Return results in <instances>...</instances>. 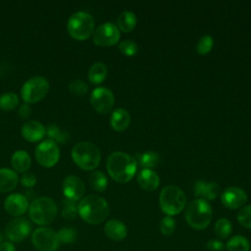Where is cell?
I'll use <instances>...</instances> for the list:
<instances>
[{
  "instance_id": "1",
  "label": "cell",
  "mask_w": 251,
  "mask_h": 251,
  "mask_svg": "<svg viewBox=\"0 0 251 251\" xmlns=\"http://www.w3.org/2000/svg\"><path fill=\"white\" fill-rule=\"evenodd\" d=\"M107 171L117 182L129 181L136 172V161L124 152H113L107 158Z\"/></svg>"
},
{
  "instance_id": "2",
  "label": "cell",
  "mask_w": 251,
  "mask_h": 251,
  "mask_svg": "<svg viewBox=\"0 0 251 251\" xmlns=\"http://www.w3.org/2000/svg\"><path fill=\"white\" fill-rule=\"evenodd\" d=\"M79 217L90 225H98L106 220L109 215V205L107 201L98 195H88L78 203Z\"/></svg>"
},
{
  "instance_id": "3",
  "label": "cell",
  "mask_w": 251,
  "mask_h": 251,
  "mask_svg": "<svg viewBox=\"0 0 251 251\" xmlns=\"http://www.w3.org/2000/svg\"><path fill=\"white\" fill-rule=\"evenodd\" d=\"M185 220L187 224L195 229L206 228L213 217L211 205L203 199H195L189 202L185 208Z\"/></svg>"
},
{
  "instance_id": "4",
  "label": "cell",
  "mask_w": 251,
  "mask_h": 251,
  "mask_svg": "<svg viewBox=\"0 0 251 251\" xmlns=\"http://www.w3.org/2000/svg\"><path fill=\"white\" fill-rule=\"evenodd\" d=\"M72 158L77 167L84 171L94 170L100 163L101 154L96 145L82 141L76 143L72 149Z\"/></svg>"
},
{
  "instance_id": "5",
  "label": "cell",
  "mask_w": 251,
  "mask_h": 251,
  "mask_svg": "<svg viewBox=\"0 0 251 251\" xmlns=\"http://www.w3.org/2000/svg\"><path fill=\"white\" fill-rule=\"evenodd\" d=\"M159 204L161 210L167 216H175L179 214L185 207L186 197L184 192L176 185H168L164 187L159 196Z\"/></svg>"
},
{
  "instance_id": "6",
  "label": "cell",
  "mask_w": 251,
  "mask_h": 251,
  "mask_svg": "<svg viewBox=\"0 0 251 251\" xmlns=\"http://www.w3.org/2000/svg\"><path fill=\"white\" fill-rule=\"evenodd\" d=\"M57 205L49 197H39L34 199L28 207V215L31 221L39 226L51 224L57 216Z\"/></svg>"
},
{
  "instance_id": "7",
  "label": "cell",
  "mask_w": 251,
  "mask_h": 251,
  "mask_svg": "<svg viewBox=\"0 0 251 251\" xmlns=\"http://www.w3.org/2000/svg\"><path fill=\"white\" fill-rule=\"evenodd\" d=\"M67 29L74 39L85 40L93 33L94 20L86 12H76L69 18Z\"/></svg>"
},
{
  "instance_id": "8",
  "label": "cell",
  "mask_w": 251,
  "mask_h": 251,
  "mask_svg": "<svg viewBox=\"0 0 251 251\" xmlns=\"http://www.w3.org/2000/svg\"><path fill=\"white\" fill-rule=\"evenodd\" d=\"M49 82L43 76H33L29 78L22 87L21 95L25 103H37L48 93Z\"/></svg>"
},
{
  "instance_id": "9",
  "label": "cell",
  "mask_w": 251,
  "mask_h": 251,
  "mask_svg": "<svg viewBox=\"0 0 251 251\" xmlns=\"http://www.w3.org/2000/svg\"><path fill=\"white\" fill-rule=\"evenodd\" d=\"M31 242L37 251H56L60 244L57 232L45 226L36 228L32 232Z\"/></svg>"
},
{
  "instance_id": "10",
  "label": "cell",
  "mask_w": 251,
  "mask_h": 251,
  "mask_svg": "<svg viewBox=\"0 0 251 251\" xmlns=\"http://www.w3.org/2000/svg\"><path fill=\"white\" fill-rule=\"evenodd\" d=\"M36 161L44 168L54 167L60 158V150L56 142L51 139L40 142L35 149Z\"/></svg>"
},
{
  "instance_id": "11",
  "label": "cell",
  "mask_w": 251,
  "mask_h": 251,
  "mask_svg": "<svg viewBox=\"0 0 251 251\" xmlns=\"http://www.w3.org/2000/svg\"><path fill=\"white\" fill-rule=\"evenodd\" d=\"M119 39L120 29L112 23H104L93 31L92 40L97 46H112L118 43Z\"/></svg>"
},
{
  "instance_id": "12",
  "label": "cell",
  "mask_w": 251,
  "mask_h": 251,
  "mask_svg": "<svg viewBox=\"0 0 251 251\" xmlns=\"http://www.w3.org/2000/svg\"><path fill=\"white\" fill-rule=\"evenodd\" d=\"M31 230L30 223L25 218H15L5 227V236L11 242H21L25 239Z\"/></svg>"
},
{
  "instance_id": "13",
  "label": "cell",
  "mask_w": 251,
  "mask_h": 251,
  "mask_svg": "<svg viewBox=\"0 0 251 251\" xmlns=\"http://www.w3.org/2000/svg\"><path fill=\"white\" fill-rule=\"evenodd\" d=\"M90 102L95 111L100 114H107L112 110L115 98L110 89L97 87L91 93Z\"/></svg>"
},
{
  "instance_id": "14",
  "label": "cell",
  "mask_w": 251,
  "mask_h": 251,
  "mask_svg": "<svg viewBox=\"0 0 251 251\" xmlns=\"http://www.w3.org/2000/svg\"><path fill=\"white\" fill-rule=\"evenodd\" d=\"M221 201L228 209H238L247 201V194L243 189L236 186L227 187L221 195Z\"/></svg>"
},
{
  "instance_id": "15",
  "label": "cell",
  "mask_w": 251,
  "mask_h": 251,
  "mask_svg": "<svg viewBox=\"0 0 251 251\" xmlns=\"http://www.w3.org/2000/svg\"><path fill=\"white\" fill-rule=\"evenodd\" d=\"M28 207L29 204L27 198L20 193H13L9 195L4 202L5 211L15 218H19L24 215L28 210Z\"/></svg>"
},
{
  "instance_id": "16",
  "label": "cell",
  "mask_w": 251,
  "mask_h": 251,
  "mask_svg": "<svg viewBox=\"0 0 251 251\" xmlns=\"http://www.w3.org/2000/svg\"><path fill=\"white\" fill-rule=\"evenodd\" d=\"M85 186L82 180L75 176H68L63 181V193L66 199L77 201L84 195Z\"/></svg>"
},
{
  "instance_id": "17",
  "label": "cell",
  "mask_w": 251,
  "mask_h": 251,
  "mask_svg": "<svg viewBox=\"0 0 251 251\" xmlns=\"http://www.w3.org/2000/svg\"><path fill=\"white\" fill-rule=\"evenodd\" d=\"M21 133L28 142H36L45 136L46 129L41 123L37 121H28L22 126Z\"/></svg>"
},
{
  "instance_id": "18",
  "label": "cell",
  "mask_w": 251,
  "mask_h": 251,
  "mask_svg": "<svg viewBox=\"0 0 251 251\" xmlns=\"http://www.w3.org/2000/svg\"><path fill=\"white\" fill-rule=\"evenodd\" d=\"M194 194L203 200H214L220 194V186L216 182L198 180L194 186Z\"/></svg>"
},
{
  "instance_id": "19",
  "label": "cell",
  "mask_w": 251,
  "mask_h": 251,
  "mask_svg": "<svg viewBox=\"0 0 251 251\" xmlns=\"http://www.w3.org/2000/svg\"><path fill=\"white\" fill-rule=\"evenodd\" d=\"M105 234L114 241L124 240L127 235V228L125 224L119 220H109L104 226Z\"/></svg>"
},
{
  "instance_id": "20",
  "label": "cell",
  "mask_w": 251,
  "mask_h": 251,
  "mask_svg": "<svg viewBox=\"0 0 251 251\" xmlns=\"http://www.w3.org/2000/svg\"><path fill=\"white\" fill-rule=\"evenodd\" d=\"M137 182L142 189L152 191L158 187L160 183V178L154 171L149 169H143L137 176Z\"/></svg>"
},
{
  "instance_id": "21",
  "label": "cell",
  "mask_w": 251,
  "mask_h": 251,
  "mask_svg": "<svg viewBox=\"0 0 251 251\" xmlns=\"http://www.w3.org/2000/svg\"><path fill=\"white\" fill-rule=\"evenodd\" d=\"M19 181L18 175L10 169H0V192L6 193L16 188Z\"/></svg>"
},
{
  "instance_id": "22",
  "label": "cell",
  "mask_w": 251,
  "mask_h": 251,
  "mask_svg": "<svg viewBox=\"0 0 251 251\" xmlns=\"http://www.w3.org/2000/svg\"><path fill=\"white\" fill-rule=\"evenodd\" d=\"M130 116L123 108L116 109L111 117V126L117 131H123L129 126Z\"/></svg>"
},
{
  "instance_id": "23",
  "label": "cell",
  "mask_w": 251,
  "mask_h": 251,
  "mask_svg": "<svg viewBox=\"0 0 251 251\" xmlns=\"http://www.w3.org/2000/svg\"><path fill=\"white\" fill-rule=\"evenodd\" d=\"M11 163L16 172L25 174L30 168L31 159L27 152H25L24 150H19L13 154Z\"/></svg>"
},
{
  "instance_id": "24",
  "label": "cell",
  "mask_w": 251,
  "mask_h": 251,
  "mask_svg": "<svg viewBox=\"0 0 251 251\" xmlns=\"http://www.w3.org/2000/svg\"><path fill=\"white\" fill-rule=\"evenodd\" d=\"M107 76V67L103 63H94L88 71V79L93 84H99Z\"/></svg>"
},
{
  "instance_id": "25",
  "label": "cell",
  "mask_w": 251,
  "mask_h": 251,
  "mask_svg": "<svg viewBox=\"0 0 251 251\" xmlns=\"http://www.w3.org/2000/svg\"><path fill=\"white\" fill-rule=\"evenodd\" d=\"M117 23L119 29L124 32H129L136 25V17L132 12L125 11L118 17Z\"/></svg>"
},
{
  "instance_id": "26",
  "label": "cell",
  "mask_w": 251,
  "mask_h": 251,
  "mask_svg": "<svg viewBox=\"0 0 251 251\" xmlns=\"http://www.w3.org/2000/svg\"><path fill=\"white\" fill-rule=\"evenodd\" d=\"M226 251H249L250 243L248 239L242 235H234L230 237L225 245Z\"/></svg>"
},
{
  "instance_id": "27",
  "label": "cell",
  "mask_w": 251,
  "mask_h": 251,
  "mask_svg": "<svg viewBox=\"0 0 251 251\" xmlns=\"http://www.w3.org/2000/svg\"><path fill=\"white\" fill-rule=\"evenodd\" d=\"M214 230L220 239H226L232 232V225L227 219L221 218L216 222Z\"/></svg>"
},
{
  "instance_id": "28",
  "label": "cell",
  "mask_w": 251,
  "mask_h": 251,
  "mask_svg": "<svg viewBox=\"0 0 251 251\" xmlns=\"http://www.w3.org/2000/svg\"><path fill=\"white\" fill-rule=\"evenodd\" d=\"M89 184L94 190L102 192L107 188L108 180L106 176L101 171H95L89 176Z\"/></svg>"
},
{
  "instance_id": "29",
  "label": "cell",
  "mask_w": 251,
  "mask_h": 251,
  "mask_svg": "<svg viewBox=\"0 0 251 251\" xmlns=\"http://www.w3.org/2000/svg\"><path fill=\"white\" fill-rule=\"evenodd\" d=\"M78 204H76L75 201H72L69 199H65L62 203V210H61V216L68 221L74 220L78 215Z\"/></svg>"
},
{
  "instance_id": "30",
  "label": "cell",
  "mask_w": 251,
  "mask_h": 251,
  "mask_svg": "<svg viewBox=\"0 0 251 251\" xmlns=\"http://www.w3.org/2000/svg\"><path fill=\"white\" fill-rule=\"evenodd\" d=\"M137 161L141 167L144 169H151L157 166L160 161V157L156 152H146L138 155Z\"/></svg>"
},
{
  "instance_id": "31",
  "label": "cell",
  "mask_w": 251,
  "mask_h": 251,
  "mask_svg": "<svg viewBox=\"0 0 251 251\" xmlns=\"http://www.w3.org/2000/svg\"><path fill=\"white\" fill-rule=\"evenodd\" d=\"M19 103V98L14 92H6L0 96V109L3 111H12Z\"/></svg>"
},
{
  "instance_id": "32",
  "label": "cell",
  "mask_w": 251,
  "mask_h": 251,
  "mask_svg": "<svg viewBox=\"0 0 251 251\" xmlns=\"http://www.w3.org/2000/svg\"><path fill=\"white\" fill-rule=\"evenodd\" d=\"M47 135L54 142L66 143L70 139V134L66 131H62L56 125H50L47 128Z\"/></svg>"
},
{
  "instance_id": "33",
  "label": "cell",
  "mask_w": 251,
  "mask_h": 251,
  "mask_svg": "<svg viewBox=\"0 0 251 251\" xmlns=\"http://www.w3.org/2000/svg\"><path fill=\"white\" fill-rule=\"evenodd\" d=\"M57 236L60 243L70 244L76 239V231L73 227H63L59 229Z\"/></svg>"
},
{
  "instance_id": "34",
  "label": "cell",
  "mask_w": 251,
  "mask_h": 251,
  "mask_svg": "<svg viewBox=\"0 0 251 251\" xmlns=\"http://www.w3.org/2000/svg\"><path fill=\"white\" fill-rule=\"evenodd\" d=\"M236 219L242 226L251 228V205H247L241 208L237 213Z\"/></svg>"
},
{
  "instance_id": "35",
  "label": "cell",
  "mask_w": 251,
  "mask_h": 251,
  "mask_svg": "<svg viewBox=\"0 0 251 251\" xmlns=\"http://www.w3.org/2000/svg\"><path fill=\"white\" fill-rule=\"evenodd\" d=\"M69 91L73 94V95H75V96H81V95H84L87 90H88V87H87V84L80 80V79H75L73 80L69 86Z\"/></svg>"
},
{
  "instance_id": "36",
  "label": "cell",
  "mask_w": 251,
  "mask_h": 251,
  "mask_svg": "<svg viewBox=\"0 0 251 251\" xmlns=\"http://www.w3.org/2000/svg\"><path fill=\"white\" fill-rule=\"evenodd\" d=\"M213 44H214L213 38L210 35H204L199 39L197 46H196V50H197L198 54L205 55L211 51Z\"/></svg>"
},
{
  "instance_id": "37",
  "label": "cell",
  "mask_w": 251,
  "mask_h": 251,
  "mask_svg": "<svg viewBox=\"0 0 251 251\" xmlns=\"http://www.w3.org/2000/svg\"><path fill=\"white\" fill-rule=\"evenodd\" d=\"M176 229V222L175 220L170 217V216H166L162 219V221L160 222V230L164 235H171L174 233Z\"/></svg>"
},
{
  "instance_id": "38",
  "label": "cell",
  "mask_w": 251,
  "mask_h": 251,
  "mask_svg": "<svg viewBox=\"0 0 251 251\" xmlns=\"http://www.w3.org/2000/svg\"><path fill=\"white\" fill-rule=\"evenodd\" d=\"M120 51L126 56H133L137 52V44L129 39L124 40L119 44Z\"/></svg>"
},
{
  "instance_id": "39",
  "label": "cell",
  "mask_w": 251,
  "mask_h": 251,
  "mask_svg": "<svg viewBox=\"0 0 251 251\" xmlns=\"http://www.w3.org/2000/svg\"><path fill=\"white\" fill-rule=\"evenodd\" d=\"M20 181L25 187H32L36 183V176L31 173H25Z\"/></svg>"
},
{
  "instance_id": "40",
  "label": "cell",
  "mask_w": 251,
  "mask_h": 251,
  "mask_svg": "<svg viewBox=\"0 0 251 251\" xmlns=\"http://www.w3.org/2000/svg\"><path fill=\"white\" fill-rule=\"evenodd\" d=\"M206 248L209 251H224L226 246L225 244L219 239H210L206 243Z\"/></svg>"
},
{
  "instance_id": "41",
  "label": "cell",
  "mask_w": 251,
  "mask_h": 251,
  "mask_svg": "<svg viewBox=\"0 0 251 251\" xmlns=\"http://www.w3.org/2000/svg\"><path fill=\"white\" fill-rule=\"evenodd\" d=\"M18 114L21 119H27L31 114V109L27 104H23L20 106Z\"/></svg>"
},
{
  "instance_id": "42",
  "label": "cell",
  "mask_w": 251,
  "mask_h": 251,
  "mask_svg": "<svg viewBox=\"0 0 251 251\" xmlns=\"http://www.w3.org/2000/svg\"><path fill=\"white\" fill-rule=\"evenodd\" d=\"M0 251H16L15 245L11 241H3L0 244Z\"/></svg>"
},
{
  "instance_id": "43",
  "label": "cell",
  "mask_w": 251,
  "mask_h": 251,
  "mask_svg": "<svg viewBox=\"0 0 251 251\" xmlns=\"http://www.w3.org/2000/svg\"><path fill=\"white\" fill-rule=\"evenodd\" d=\"M2 239H3V236H2V234L0 233V244L2 243Z\"/></svg>"
},
{
  "instance_id": "44",
  "label": "cell",
  "mask_w": 251,
  "mask_h": 251,
  "mask_svg": "<svg viewBox=\"0 0 251 251\" xmlns=\"http://www.w3.org/2000/svg\"><path fill=\"white\" fill-rule=\"evenodd\" d=\"M249 251H251V249H250V250H249Z\"/></svg>"
}]
</instances>
